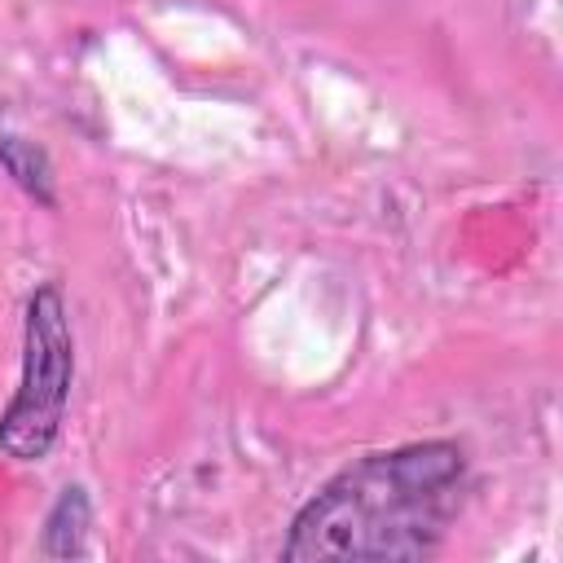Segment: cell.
Returning <instances> with one entry per match:
<instances>
[{"label": "cell", "instance_id": "obj_2", "mask_svg": "<svg viewBox=\"0 0 563 563\" xmlns=\"http://www.w3.org/2000/svg\"><path fill=\"white\" fill-rule=\"evenodd\" d=\"M66 391H70V325H66L62 295L44 286L26 303L22 387L0 418V449L22 462L44 457L57 440Z\"/></svg>", "mask_w": 563, "mask_h": 563}, {"label": "cell", "instance_id": "obj_1", "mask_svg": "<svg viewBox=\"0 0 563 563\" xmlns=\"http://www.w3.org/2000/svg\"><path fill=\"white\" fill-rule=\"evenodd\" d=\"M462 453L409 444L334 475L295 519L286 559H418L453 519Z\"/></svg>", "mask_w": 563, "mask_h": 563}]
</instances>
